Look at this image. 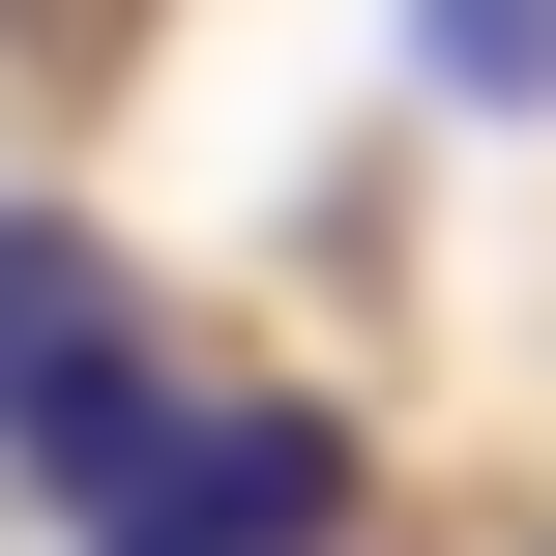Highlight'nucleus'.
Instances as JSON below:
<instances>
[{"instance_id": "nucleus-1", "label": "nucleus", "mask_w": 556, "mask_h": 556, "mask_svg": "<svg viewBox=\"0 0 556 556\" xmlns=\"http://www.w3.org/2000/svg\"><path fill=\"white\" fill-rule=\"evenodd\" d=\"M88 556H352V410H293V381H205L117 498H88Z\"/></svg>"}, {"instance_id": "nucleus-2", "label": "nucleus", "mask_w": 556, "mask_h": 556, "mask_svg": "<svg viewBox=\"0 0 556 556\" xmlns=\"http://www.w3.org/2000/svg\"><path fill=\"white\" fill-rule=\"evenodd\" d=\"M117 352H147L117 235H88V205H0V469H29V440H59L88 381H117Z\"/></svg>"}, {"instance_id": "nucleus-3", "label": "nucleus", "mask_w": 556, "mask_h": 556, "mask_svg": "<svg viewBox=\"0 0 556 556\" xmlns=\"http://www.w3.org/2000/svg\"><path fill=\"white\" fill-rule=\"evenodd\" d=\"M410 59H440V117H556V0H410Z\"/></svg>"}]
</instances>
